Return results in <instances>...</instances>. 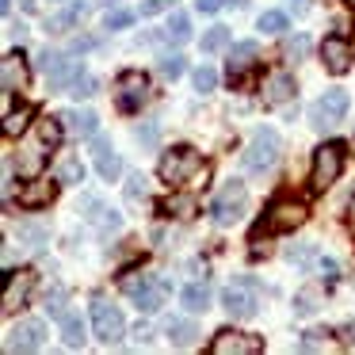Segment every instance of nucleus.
I'll return each instance as SVG.
<instances>
[{
  "label": "nucleus",
  "instance_id": "obj_1",
  "mask_svg": "<svg viewBox=\"0 0 355 355\" xmlns=\"http://www.w3.org/2000/svg\"><path fill=\"white\" fill-rule=\"evenodd\" d=\"M279 149H283L279 134L271 130V126H260V130L252 134V141H248V149H245V157H241V164H245V172H252V176H263L268 168H275Z\"/></svg>",
  "mask_w": 355,
  "mask_h": 355
},
{
  "label": "nucleus",
  "instance_id": "obj_2",
  "mask_svg": "<svg viewBox=\"0 0 355 355\" xmlns=\"http://www.w3.org/2000/svg\"><path fill=\"white\" fill-rule=\"evenodd\" d=\"M207 176V164H202V157L195 153L191 146H180L172 149V153L161 157V180L164 184H191V180Z\"/></svg>",
  "mask_w": 355,
  "mask_h": 355
},
{
  "label": "nucleus",
  "instance_id": "obj_3",
  "mask_svg": "<svg viewBox=\"0 0 355 355\" xmlns=\"http://www.w3.org/2000/svg\"><path fill=\"white\" fill-rule=\"evenodd\" d=\"M123 286L126 294H130L134 302H138L141 313H153V309H161L164 294H168V283L164 279H153V275H141V271H130V275H123Z\"/></svg>",
  "mask_w": 355,
  "mask_h": 355
},
{
  "label": "nucleus",
  "instance_id": "obj_4",
  "mask_svg": "<svg viewBox=\"0 0 355 355\" xmlns=\"http://www.w3.org/2000/svg\"><path fill=\"white\" fill-rule=\"evenodd\" d=\"M344 115H347V92L344 88H329L324 96H317V100L309 103V126H313V130H332Z\"/></svg>",
  "mask_w": 355,
  "mask_h": 355
},
{
  "label": "nucleus",
  "instance_id": "obj_5",
  "mask_svg": "<svg viewBox=\"0 0 355 355\" xmlns=\"http://www.w3.org/2000/svg\"><path fill=\"white\" fill-rule=\"evenodd\" d=\"M340 168H344V146H336V141H329V146H321L313 153V172H309V187L313 191H324V187L336 184Z\"/></svg>",
  "mask_w": 355,
  "mask_h": 355
},
{
  "label": "nucleus",
  "instance_id": "obj_6",
  "mask_svg": "<svg viewBox=\"0 0 355 355\" xmlns=\"http://www.w3.org/2000/svg\"><path fill=\"white\" fill-rule=\"evenodd\" d=\"M245 207H248V187L233 180V184H225L222 191L214 195V202H210V214H214L218 225H233V222H241Z\"/></svg>",
  "mask_w": 355,
  "mask_h": 355
},
{
  "label": "nucleus",
  "instance_id": "obj_7",
  "mask_svg": "<svg viewBox=\"0 0 355 355\" xmlns=\"http://www.w3.org/2000/svg\"><path fill=\"white\" fill-rule=\"evenodd\" d=\"M92 329L103 344H119L126 336V321L119 313V306H111L107 298H96L92 302Z\"/></svg>",
  "mask_w": 355,
  "mask_h": 355
},
{
  "label": "nucleus",
  "instance_id": "obj_8",
  "mask_svg": "<svg viewBox=\"0 0 355 355\" xmlns=\"http://www.w3.org/2000/svg\"><path fill=\"white\" fill-rule=\"evenodd\" d=\"M222 302H225V313L237 317V321L256 317V306H260V298H256V283H248V279L230 283V286H225V294H222Z\"/></svg>",
  "mask_w": 355,
  "mask_h": 355
},
{
  "label": "nucleus",
  "instance_id": "obj_9",
  "mask_svg": "<svg viewBox=\"0 0 355 355\" xmlns=\"http://www.w3.org/2000/svg\"><path fill=\"white\" fill-rule=\"evenodd\" d=\"M115 96H119V107H123V111H138L141 103L149 100V77H146V73H138V69L119 73Z\"/></svg>",
  "mask_w": 355,
  "mask_h": 355
},
{
  "label": "nucleus",
  "instance_id": "obj_10",
  "mask_svg": "<svg viewBox=\"0 0 355 355\" xmlns=\"http://www.w3.org/2000/svg\"><path fill=\"white\" fill-rule=\"evenodd\" d=\"M39 69L46 73V80L54 88H62V92H69V85L85 73V69H80V62H69L65 54H50V50H42V54H39Z\"/></svg>",
  "mask_w": 355,
  "mask_h": 355
},
{
  "label": "nucleus",
  "instance_id": "obj_11",
  "mask_svg": "<svg viewBox=\"0 0 355 355\" xmlns=\"http://www.w3.org/2000/svg\"><path fill=\"white\" fill-rule=\"evenodd\" d=\"M306 218H309V210H306V202H302V199H275L268 207V230H275V233L298 230Z\"/></svg>",
  "mask_w": 355,
  "mask_h": 355
},
{
  "label": "nucleus",
  "instance_id": "obj_12",
  "mask_svg": "<svg viewBox=\"0 0 355 355\" xmlns=\"http://www.w3.org/2000/svg\"><path fill=\"white\" fill-rule=\"evenodd\" d=\"M210 352L214 355H260L263 352V340L260 336H248V332H218L214 344H210Z\"/></svg>",
  "mask_w": 355,
  "mask_h": 355
},
{
  "label": "nucleus",
  "instance_id": "obj_13",
  "mask_svg": "<svg viewBox=\"0 0 355 355\" xmlns=\"http://www.w3.org/2000/svg\"><path fill=\"white\" fill-rule=\"evenodd\" d=\"M58 184L62 180H50V176H31V184L19 187V207L27 210H39V207H50L58 195Z\"/></svg>",
  "mask_w": 355,
  "mask_h": 355
},
{
  "label": "nucleus",
  "instance_id": "obj_14",
  "mask_svg": "<svg viewBox=\"0 0 355 355\" xmlns=\"http://www.w3.org/2000/svg\"><path fill=\"white\" fill-rule=\"evenodd\" d=\"M92 157H96V172H100L107 184H115L119 176H123V161H119V153L111 149V141L103 138V134H92Z\"/></svg>",
  "mask_w": 355,
  "mask_h": 355
},
{
  "label": "nucleus",
  "instance_id": "obj_15",
  "mask_svg": "<svg viewBox=\"0 0 355 355\" xmlns=\"http://www.w3.org/2000/svg\"><path fill=\"white\" fill-rule=\"evenodd\" d=\"M46 344V324L42 321H19L12 329V340H8V352H39Z\"/></svg>",
  "mask_w": 355,
  "mask_h": 355
},
{
  "label": "nucleus",
  "instance_id": "obj_16",
  "mask_svg": "<svg viewBox=\"0 0 355 355\" xmlns=\"http://www.w3.org/2000/svg\"><path fill=\"white\" fill-rule=\"evenodd\" d=\"M321 62L329 73H347L352 69V46H347V39H340V35H332V39L321 42Z\"/></svg>",
  "mask_w": 355,
  "mask_h": 355
},
{
  "label": "nucleus",
  "instance_id": "obj_17",
  "mask_svg": "<svg viewBox=\"0 0 355 355\" xmlns=\"http://www.w3.org/2000/svg\"><path fill=\"white\" fill-rule=\"evenodd\" d=\"M31 291H35V271H12L8 286H4V313H12V309L27 306Z\"/></svg>",
  "mask_w": 355,
  "mask_h": 355
},
{
  "label": "nucleus",
  "instance_id": "obj_18",
  "mask_svg": "<svg viewBox=\"0 0 355 355\" xmlns=\"http://www.w3.org/2000/svg\"><path fill=\"white\" fill-rule=\"evenodd\" d=\"M0 85H4V92H24L27 85V62L24 54H4V62H0Z\"/></svg>",
  "mask_w": 355,
  "mask_h": 355
},
{
  "label": "nucleus",
  "instance_id": "obj_19",
  "mask_svg": "<svg viewBox=\"0 0 355 355\" xmlns=\"http://www.w3.org/2000/svg\"><path fill=\"white\" fill-rule=\"evenodd\" d=\"M260 96H263V103H286L294 96V77H291V73H283V69L268 73L263 85H260Z\"/></svg>",
  "mask_w": 355,
  "mask_h": 355
},
{
  "label": "nucleus",
  "instance_id": "obj_20",
  "mask_svg": "<svg viewBox=\"0 0 355 355\" xmlns=\"http://www.w3.org/2000/svg\"><path fill=\"white\" fill-rule=\"evenodd\" d=\"M62 123L69 126L77 138H92V134H100V119L92 115V111H80V107H69L62 111Z\"/></svg>",
  "mask_w": 355,
  "mask_h": 355
},
{
  "label": "nucleus",
  "instance_id": "obj_21",
  "mask_svg": "<svg viewBox=\"0 0 355 355\" xmlns=\"http://www.w3.org/2000/svg\"><path fill=\"white\" fill-rule=\"evenodd\" d=\"M164 332H168V340L176 347H191L195 340H199V329H195L191 321H184V317H172V321L164 324Z\"/></svg>",
  "mask_w": 355,
  "mask_h": 355
},
{
  "label": "nucleus",
  "instance_id": "obj_22",
  "mask_svg": "<svg viewBox=\"0 0 355 355\" xmlns=\"http://www.w3.org/2000/svg\"><path fill=\"white\" fill-rule=\"evenodd\" d=\"M161 210H164L168 218H180V222H187V218L199 214V207H195L191 195H168V199L161 202Z\"/></svg>",
  "mask_w": 355,
  "mask_h": 355
},
{
  "label": "nucleus",
  "instance_id": "obj_23",
  "mask_svg": "<svg viewBox=\"0 0 355 355\" xmlns=\"http://www.w3.org/2000/svg\"><path fill=\"white\" fill-rule=\"evenodd\" d=\"M58 324H62V340H65V347H73V352H77V347H85V321H80L77 313H65Z\"/></svg>",
  "mask_w": 355,
  "mask_h": 355
},
{
  "label": "nucleus",
  "instance_id": "obj_24",
  "mask_svg": "<svg viewBox=\"0 0 355 355\" xmlns=\"http://www.w3.org/2000/svg\"><path fill=\"white\" fill-rule=\"evenodd\" d=\"M180 302H184V309H191V313H202V309L210 306V286H207V283H191V286H184Z\"/></svg>",
  "mask_w": 355,
  "mask_h": 355
},
{
  "label": "nucleus",
  "instance_id": "obj_25",
  "mask_svg": "<svg viewBox=\"0 0 355 355\" xmlns=\"http://www.w3.org/2000/svg\"><path fill=\"white\" fill-rule=\"evenodd\" d=\"M161 39H164V42H187V39H191V19H187L184 12H172V16H168V27L161 31Z\"/></svg>",
  "mask_w": 355,
  "mask_h": 355
},
{
  "label": "nucleus",
  "instance_id": "obj_26",
  "mask_svg": "<svg viewBox=\"0 0 355 355\" xmlns=\"http://www.w3.org/2000/svg\"><path fill=\"white\" fill-rule=\"evenodd\" d=\"M256 54H260L256 42H237V46L230 50V77H233V73H241V69H248V65L256 62Z\"/></svg>",
  "mask_w": 355,
  "mask_h": 355
},
{
  "label": "nucleus",
  "instance_id": "obj_27",
  "mask_svg": "<svg viewBox=\"0 0 355 355\" xmlns=\"http://www.w3.org/2000/svg\"><path fill=\"white\" fill-rule=\"evenodd\" d=\"M31 123V107H19V111H8L4 115V138H19Z\"/></svg>",
  "mask_w": 355,
  "mask_h": 355
},
{
  "label": "nucleus",
  "instance_id": "obj_28",
  "mask_svg": "<svg viewBox=\"0 0 355 355\" xmlns=\"http://www.w3.org/2000/svg\"><path fill=\"white\" fill-rule=\"evenodd\" d=\"M58 180H62V184H85V164H80L77 157H62V164H58Z\"/></svg>",
  "mask_w": 355,
  "mask_h": 355
},
{
  "label": "nucleus",
  "instance_id": "obj_29",
  "mask_svg": "<svg viewBox=\"0 0 355 355\" xmlns=\"http://www.w3.org/2000/svg\"><path fill=\"white\" fill-rule=\"evenodd\" d=\"M19 241H27V248H42L50 241V233H46V225H39V222H24L19 225Z\"/></svg>",
  "mask_w": 355,
  "mask_h": 355
},
{
  "label": "nucleus",
  "instance_id": "obj_30",
  "mask_svg": "<svg viewBox=\"0 0 355 355\" xmlns=\"http://www.w3.org/2000/svg\"><path fill=\"white\" fill-rule=\"evenodd\" d=\"M230 46V27H210L202 35V54H218V50Z\"/></svg>",
  "mask_w": 355,
  "mask_h": 355
},
{
  "label": "nucleus",
  "instance_id": "obj_31",
  "mask_svg": "<svg viewBox=\"0 0 355 355\" xmlns=\"http://www.w3.org/2000/svg\"><path fill=\"white\" fill-rule=\"evenodd\" d=\"M39 141L42 146H58V141H62V115L58 119H39Z\"/></svg>",
  "mask_w": 355,
  "mask_h": 355
},
{
  "label": "nucleus",
  "instance_id": "obj_32",
  "mask_svg": "<svg viewBox=\"0 0 355 355\" xmlns=\"http://www.w3.org/2000/svg\"><path fill=\"white\" fill-rule=\"evenodd\" d=\"M286 260H291L294 268H313V263H321V260H317V252H313V245H298V248H286Z\"/></svg>",
  "mask_w": 355,
  "mask_h": 355
},
{
  "label": "nucleus",
  "instance_id": "obj_33",
  "mask_svg": "<svg viewBox=\"0 0 355 355\" xmlns=\"http://www.w3.org/2000/svg\"><path fill=\"white\" fill-rule=\"evenodd\" d=\"M256 27H260L263 35H283L286 31V16L283 12H263V16L256 19Z\"/></svg>",
  "mask_w": 355,
  "mask_h": 355
},
{
  "label": "nucleus",
  "instance_id": "obj_34",
  "mask_svg": "<svg viewBox=\"0 0 355 355\" xmlns=\"http://www.w3.org/2000/svg\"><path fill=\"white\" fill-rule=\"evenodd\" d=\"M157 69H161V77L176 80L180 73H184V58H180V54H164V58H161V65H157Z\"/></svg>",
  "mask_w": 355,
  "mask_h": 355
},
{
  "label": "nucleus",
  "instance_id": "obj_35",
  "mask_svg": "<svg viewBox=\"0 0 355 355\" xmlns=\"http://www.w3.org/2000/svg\"><path fill=\"white\" fill-rule=\"evenodd\" d=\"M92 222L100 225L103 233H119V230H123V218H119L115 210H100V214H92Z\"/></svg>",
  "mask_w": 355,
  "mask_h": 355
},
{
  "label": "nucleus",
  "instance_id": "obj_36",
  "mask_svg": "<svg viewBox=\"0 0 355 355\" xmlns=\"http://www.w3.org/2000/svg\"><path fill=\"white\" fill-rule=\"evenodd\" d=\"M214 85H218V73L210 69V65H199V69H195V88H199V92H214Z\"/></svg>",
  "mask_w": 355,
  "mask_h": 355
},
{
  "label": "nucleus",
  "instance_id": "obj_37",
  "mask_svg": "<svg viewBox=\"0 0 355 355\" xmlns=\"http://www.w3.org/2000/svg\"><path fill=\"white\" fill-rule=\"evenodd\" d=\"M65 298H69V294H65L62 286H58L54 294H46V309H50V317H58V321H62V317L69 313V309H65Z\"/></svg>",
  "mask_w": 355,
  "mask_h": 355
},
{
  "label": "nucleus",
  "instance_id": "obj_38",
  "mask_svg": "<svg viewBox=\"0 0 355 355\" xmlns=\"http://www.w3.org/2000/svg\"><path fill=\"white\" fill-rule=\"evenodd\" d=\"M306 50H309V39H306V35H294V39H286V58H291V62H302V58H306Z\"/></svg>",
  "mask_w": 355,
  "mask_h": 355
},
{
  "label": "nucleus",
  "instance_id": "obj_39",
  "mask_svg": "<svg viewBox=\"0 0 355 355\" xmlns=\"http://www.w3.org/2000/svg\"><path fill=\"white\" fill-rule=\"evenodd\" d=\"M146 191H149V187H146V176H141V172H134V176L126 180V195L138 202V199H146Z\"/></svg>",
  "mask_w": 355,
  "mask_h": 355
},
{
  "label": "nucleus",
  "instance_id": "obj_40",
  "mask_svg": "<svg viewBox=\"0 0 355 355\" xmlns=\"http://www.w3.org/2000/svg\"><path fill=\"white\" fill-rule=\"evenodd\" d=\"M294 309H298L302 317H306V313H313V309H317V291H302L298 298H294Z\"/></svg>",
  "mask_w": 355,
  "mask_h": 355
},
{
  "label": "nucleus",
  "instance_id": "obj_41",
  "mask_svg": "<svg viewBox=\"0 0 355 355\" xmlns=\"http://www.w3.org/2000/svg\"><path fill=\"white\" fill-rule=\"evenodd\" d=\"M92 92H96V80L88 77V73H80V77L69 85V96H92Z\"/></svg>",
  "mask_w": 355,
  "mask_h": 355
},
{
  "label": "nucleus",
  "instance_id": "obj_42",
  "mask_svg": "<svg viewBox=\"0 0 355 355\" xmlns=\"http://www.w3.org/2000/svg\"><path fill=\"white\" fill-rule=\"evenodd\" d=\"M324 347H329L324 332H306V336H302V352H324Z\"/></svg>",
  "mask_w": 355,
  "mask_h": 355
},
{
  "label": "nucleus",
  "instance_id": "obj_43",
  "mask_svg": "<svg viewBox=\"0 0 355 355\" xmlns=\"http://www.w3.org/2000/svg\"><path fill=\"white\" fill-rule=\"evenodd\" d=\"M103 24H107V31H123V27L134 24V16H130V12H107V19H103Z\"/></svg>",
  "mask_w": 355,
  "mask_h": 355
},
{
  "label": "nucleus",
  "instance_id": "obj_44",
  "mask_svg": "<svg viewBox=\"0 0 355 355\" xmlns=\"http://www.w3.org/2000/svg\"><path fill=\"white\" fill-rule=\"evenodd\" d=\"M138 141H141V146H157V141H161V123L138 126Z\"/></svg>",
  "mask_w": 355,
  "mask_h": 355
},
{
  "label": "nucleus",
  "instance_id": "obj_45",
  "mask_svg": "<svg viewBox=\"0 0 355 355\" xmlns=\"http://www.w3.org/2000/svg\"><path fill=\"white\" fill-rule=\"evenodd\" d=\"M141 16H161V12H172V0H141Z\"/></svg>",
  "mask_w": 355,
  "mask_h": 355
},
{
  "label": "nucleus",
  "instance_id": "obj_46",
  "mask_svg": "<svg viewBox=\"0 0 355 355\" xmlns=\"http://www.w3.org/2000/svg\"><path fill=\"white\" fill-rule=\"evenodd\" d=\"M317 268L324 271V279H329V283H336V260H321Z\"/></svg>",
  "mask_w": 355,
  "mask_h": 355
},
{
  "label": "nucleus",
  "instance_id": "obj_47",
  "mask_svg": "<svg viewBox=\"0 0 355 355\" xmlns=\"http://www.w3.org/2000/svg\"><path fill=\"white\" fill-rule=\"evenodd\" d=\"M195 8H199V12H207V16H210V12H218V8H222V0H195Z\"/></svg>",
  "mask_w": 355,
  "mask_h": 355
},
{
  "label": "nucleus",
  "instance_id": "obj_48",
  "mask_svg": "<svg viewBox=\"0 0 355 355\" xmlns=\"http://www.w3.org/2000/svg\"><path fill=\"white\" fill-rule=\"evenodd\" d=\"M286 8H291L294 16H306V12H309V0H291V4H286Z\"/></svg>",
  "mask_w": 355,
  "mask_h": 355
},
{
  "label": "nucleus",
  "instance_id": "obj_49",
  "mask_svg": "<svg viewBox=\"0 0 355 355\" xmlns=\"http://www.w3.org/2000/svg\"><path fill=\"white\" fill-rule=\"evenodd\" d=\"M347 225H352V233H355V199H352V207H347Z\"/></svg>",
  "mask_w": 355,
  "mask_h": 355
},
{
  "label": "nucleus",
  "instance_id": "obj_50",
  "mask_svg": "<svg viewBox=\"0 0 355 355\" xmlns=\"http://www.w3.org/2000/svg\"><path fill=\"white\" fill-rule=\"evenodd\" d=\"M35 4H39V0H19V8H24V12H31Z\"/></svg>",
  "mask_w": 355,
  "mask_h": 355
},
{
  "label": "nucleus",
  "instance_id": "obj_51",
  "mask_svg": "<svg viewBox=\"0 0 355 355\" xmlns=\"http://www.w3.org/2000/svg\"><path fill=\"white\" fill-rule=\"evenodd\" d=\"M230 4H245V0H230Z\"/></svg>",
  "mask_w": 355,
  "mask_h": 355
},
{
  "label": "nucleus",
  "instance_id": "obj_52",
  "mask_svg": "<svg viewBox=\"0 0 355 355\" xmlns=\"http://www.w3.org/2000/svg\"><path fill=\"white\" fill-rule=\"evenodd\" d=\"M344 4H352V8H355V0H344Z\"/></svg>",
  "mask_w": 355,
  "mask_h": 355
},
{
  "label": "nucleus",
  "instance_id": "obj_53",
  "mask_svg": "<svg viewBox=\"0 0 355 355\" xmlns=\"http://www.w3.org/2000/svg\"><path fill=\"white\" fill-rule=\"evenodd\" d=\"M347 332H352V336H355V324H352V329H347Z\"/></svg>",
  "mask_w": 355,
  "mask_h": 355
}]
</instances>
